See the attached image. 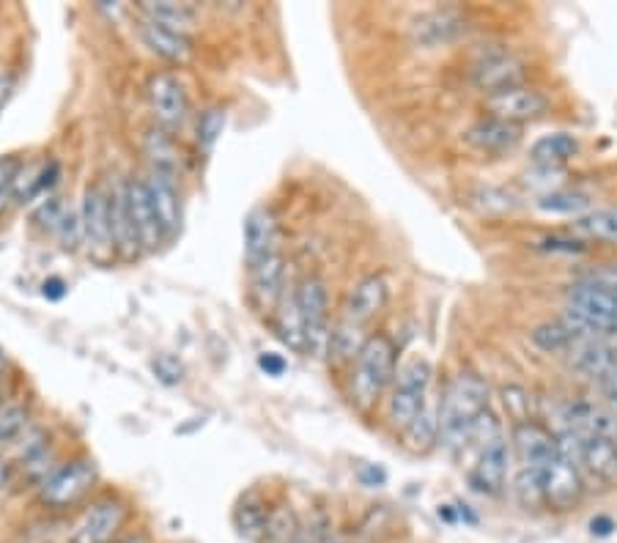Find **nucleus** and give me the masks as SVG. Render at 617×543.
<instances>
[{"label":"nucleus","mask_w":617,"mask_h":543,"mask_svg":"<svg viewBox=\"0 0 617 543\" xmlns=\"http://www.w3.org/2000/svg\"><path fill=\"white\" fill-rule=\"evenodd\" d=\"M151 371L157 373V379L165 384H179L184 379V365L173 354H157L151 360Z\"/></svg>","instance_id":"ea45409f"},{"label":"nucleus","mask_w":617,"mask_h":543,"mask_svg":"<svg viewBox=\"0 0 617 543\" xmlns=\"http://www.w3.org/2000/svg\"><path fill=\"white\" fill-rule=\"evenodd\" d=\"M395 373H398L395 343L382 332L368 335L360 354L354 357L352 382H349V395L354 404L360 409H371L382 398L384 390L395 382Z\"/></svg>","instance_id":"f03ea898"},{"label":"nucleus","mask_w":617,"mask_h":543,"mask_svg":"<svg viewBox=\"0 0 617 543\" xmlns=\"http://www.w3.org/2000/svg\"><path fill=\"white\" fill-rule=\"evenodd\" d=\"M250 288L256 305L266 313H275L280 299L286 294V261L283 253H272L264 261H258L250 267Z\"/></svg>","instance_id":"4468645a"},{"label":"nucleus","mask_w":617,"mask_h":543,"mask_svg":"<svg viewBox=\"0 0 617 543\" xmlns=\"http://www.w3.org/2000/svg\"><path fill=\"white\" fill-rule=\"evenodd\" d=\"M140 39L146 42L151 53L160 55L165 61L184 64V61L190 58V36H187V33L162 28V25L146 20V17L140 22Z\"/></svg>","instance_id":"4be33fe9"},{"label":"nucleus","mask_w":617,"mask_h":543,"mask_svg":"<svg viewBox=\"0 0 617 543\" xmlns=\"http://www.w3.org/2000/svg\"><path fill=\"white\" fill-rule=\"evenodd\" d=\"M297 308L305 332V349L313 354L330 352V305H327V286L316 275L305 277L297 286Z\"/></svg>","instance_id":"423d86ee"},{"label":"nucleus","mask_w":617,"mask_h":543,"mask_svg":"<svg viewBox=\"0 0 617 543\" xmlns=\"http://www.w3.org/2000/svg\"><path fill=\"white\" fill-rule=\"evenodd\" d=\"M110 220H113V242H116V253L124 258H135L140 253L138 234L135 225L129 217L127 195H124V184H118L116 190L110 192Z\"/></svg>","instance_id":"393cba45"},{"label":"nucleus","mask_w":617,"mask_h":543,"mask_svg":"<svg viewBox=\"0 0 617 543\" xmlns=\"http://www.w3.org/2000/svg\"><path fill=\"white\" fill-rule=\"evenodd\" d=\"M469 206L478 209L480 214H505L511 212L516 203H513V198L505 190H497V187H478V190L472 192V198H469Z\"/></svg>","instance_id":"f704fd0d"},{"label":"nucleus","mask_w":617,"mask_h":543,"mask_svg":"<svg viewBox=\"0 0 617 543\" xmlns=\"http://www.w3.org/2000/svg\"><path fill=\"white\" fill-rule=\"evenodd\" d=\"M489 412V384L475 371H461L450 379L439 398V442L461 448L480 415Z\"/></svg>","instance_id":"f257e3e1"},{"label":"nucleus","mask_w":617,"mask_h":543,"mask_svg":"<svg viewBox=\"0 0 617 543\" xmlns=\"http://www.w3.org/2000/svg\"><path fill=\"white\" fill-rule=\"evenodd\" d=\"M327 530H321L316 524H299L297 535H294V543H321Z\"/></svg>","instance_id":"a18cd8bd"},{"label":"nucleus","mask_w":617,"mask_h":543,"mask_svg":"<svg viewBox=\"0 0 617 543\" xmlns=\"http://www.w3.org/2000/svg\"><path fill=\"white\" fill-rule=\"evenodd\" d=\"M585 494V480L579 472V456L574 450L557 445V456L541 467V497L543 505L554 511H568Z\"/></svg>","instance_id":"20e7f679"},{"label":"nucleus","mask_w":617,"mask_h":543,"mask_svg":"<svg viewBox=\"0 0 617 543\" xmlns=\"http://www.w3.org/2000/svg\"><path fill=\"white\" fill-rule=\"evenodd\" d=\"M568 362H571L574 371L596 382L612 365H617V352L607 343L593 341V338H579L568 352Z\"/></svg>","instance_id":"412c9836"},{"label":"nucleus","mask_w":617,"mask_h":543,"mask_svg":"<svg viewBox=\"0 0 617 543\" xmlns=\"http://www.w3.org/2000/svg\"><path fill=\"white\" fill-rule=\"evenodd\" d=\"M25 426H28V412L25 409H20V406L0 409V442L3 439H14Z\"/></svg>","instance_id":"4c0bfd02"},{"label":"nucleus","mask_w":617,"mask_h":543,"mask_svg":"<svg viewBox=\"0 0 617 543\" xmlns=\"http://www.w3.org/2000/svg\"><path fill=\"white\" fill-rule=\"evenodd\" d=\"M94 483V461L75 458V461H69L64 467L53 469L50 475H44L42 486H39V500H42L47 508H53V511H64V508H72V505L83 500Z\"/></svg>","instance_id":"0eeeda50"},{"label":"nucleus","mask_w":617,"mask_h":543,"mask_svg":"<svg viewBox=\"0 0 617 543\" xmlns=\"http://www.w3.org/2000/svg\"><path fill=\"white\" fill-rule=\"evenodd\" d=\"M579 239L587 242H609L617 245V206H607V209H590L582 217H576L571 223Z\"/></svg>","instance_id":"bb28decb"},{"label":"nucleus","mask_w":617,"mask_h":543,"mask_svg":"<svg viewBox=\"0 0 617 543\" xmlns=\"http://www.w3.org/2000/svg\"><path fill=\"white\" fill-rule=\"evenodd\" d=\"M80 231H83V245H86L88 256L99 264H107L116 253V242H113V220H110V192L99 184L83 192Z\"/></svg>","instance_id":"39448f33"},{"label":"nucleus","mask_w":617,"mask_h":543,"mask_svg":"<svg viewBox=\"0 0 617 543\" xmlns=\"http://www.w3.org/2000/svg\"><path fill=\"white\" fill-rule=\"evenodd\" d=\"M590 527H593V533L596 535H609L612 530H615V522L607 519V516H596V519L590 522Z\"/></svg>","instance_id":"de8ad7c7"},{"label":"nucleus","mask_w":617,"mask_h":543,"mask_svg":"<svg viewBox=\"0 0 617 543\" xmlns=\"http://www.w3.org/2000/svg\"><path fill=\"white\" fill-rule=\"evenodd\" d=\"M146 154L151 160V171L176 173V146L165 132H149L146 138Z\"/></svg>","instance_id":"473e14b6"},{"label":"nucleus","mask_w":617,"mask_h":543,"mask_svg":"<svg viewBox=\"0 0 617 543\" xmlns=\"http://www.w3.org/2000/svg\"><path fill=\"white\" fill-rule=\"evenodd\" d=\"M464 140L475 151H483V154H505V151H513L522 140V127L519 124H511V121H502V118H483L478 124L464 132Z\"/></svg>","instance_id":"a211bd4d"},{"label":"nucleus","mask_w":617,"mask_h":543,"mask_svg":"<svg viewBox=\"0 0 617 543\" xmlns=\"http://www.w3.org/2000/svg\"><path fill=\"white\" fill-rule=\"evenodd\" d=\"M321 543H341V538H335V535H332V533H324Z\"/></svg>","instance_id":"8fccbe9b"},{"label":"nucleus","mask_w":617,"mask_h":543,"mask_svg":"<svg viewBox=\"0 0 617 543\" xmlns=\"http://www.w3.org/2000/svg\"><path fill=\"white\" fill-rule=\"evenodd\" d=\"M464 31H467V20L458 11L437 9L412 22V42L420 47H442L456 42Z\"/></svg>","instance_id":"f3484780"},{"label":"nucleus","mask_w":617,"mask_h":543,"mask_svg":"<svg viewBox=\"0 0 617 543\" xmlns=\"http://www.w3.org/2000/svg\"><path fill=\"white\" fill-rule=\"evenodd\" d=\"M127 522V505L116 497H99L77 522L75 533L66 543H116Z\"/></svg>","instance_id":"6e6552de"},{"label":"nucleus","mask_w":617,"mask_h":543,"mask_svg":"<svg viewBox=\"0 0 617 543\" xmlns=\"http://www.w3.org/2000/svg\"><path fill=\"white\" fill-rule=\"evenodd\" d=\"M472 80L480 91L486 94H497L505 88L522 86L524 80V64L513 53H508L505 47H494V50H483L475 61L472 69Z\"/></svg>","instance_id":"9d476101"},{"label":"nucleus","mask_w":617,"mask_h":543,"mask_svg":"<svg viewBox=\"0 0 617 543\" xmlns=\"http://www.w3.org/2000/svg\"><path fill=\"white\" fill-rule=\"evenodd\" d=\"M258 368L266 373V376H283L286 373V360L280 354L264 352L258 357Z\"/></svg>","instance_id":"37998d69"},{"label":"nucleus","mask_w":617,"mask_h":543,"mask_svg":"<svg viewBox=\"0 0 617 543\" xmlns=\"http://www.w3.org/2000/svg\"><path fill=\"white\" fill-rule=\"evenodd\" d=\"M431 376H434L431 362L423 360V357H415V360H409L406 365L398 368L393 393H390V401H387V420L393 423V428L404 431L426 409Z\"/></svg>","instance_id":"7ed1b4c3"},{"label":"nucleus","mask_w":617,"mask_h":543,"mask_svg":"<svg viewBox=\"0 0 617 543\" xmlns=\"http://www.w3.org/2000/svg\"><path fill=\"white\" fill-rule=\"evenodd\" d=\"M9 478H11V464L6 458H0V489L9 483Z\"/></svg>","instance_id":"09e8293b"},{"label":"nucleus","mask_w":617,"mask_h":543,"mask_svg":"<svg viewBox=\"0 0 617 543\" xmlns=\"http://www.w3.org/2000/svg\"><path fill=\"white\" fill-rule=\"evenodd\" d=\"M587 206H590V201H587L585 192H574V190H552L546 192L541 201H538V209H541V212L574 214V220L587 212Z\"/></svg>","instance_id":"2f4dec72"},{"label":"nucleus","mask_w":617,"mask_h":543,"mask_svg":"<svg viewBox=\"0 0 617 543\" xmlns=\"http://www.w3.org/2000/svg\"><path fill=\"white\" fill-rule=\"evenodd\" d=\"M508 469H511V448L502 437L491 439L489 445H483L478 453V461L469 472V483L472 489L480 494L497 497L505 483H508Z\"/></svg>","instance_id":"f8f14e48"},{"label":"nucleus","mask_w":617,"mask_h":543,"mask_svg":"<svg viewBox=\"0 0 617 543\" xmlns=\"http://www.w3.org/2000/svg\"><path fill=\"white\" fill-rule=\"evenodd\" d=\"M511 437H513V448H516V453L522 458L524 467L541 469L557 456V437H554L549 428H543L541 423H535V420L516 423Z\"/></svg>","instance_id":"dca6fc26"},{"label":"nucleus","mask_w":617,"mask_h":543,"mask_svg":"<svg viewBox=\"0 0 617 543\" xmlns=\"http://www.w3.org/2000/svg\"><path fill=\"white\" fill-rule=\"evenodd\" d=\"M387 297H390V291H387V283H384L382 275L362 277L360 283L354 286L352 297L346 302V308H343L341 321L365 330V324L382 313L384 305H387Z\"/></svg>","instance_id":"2eb2a0df"},{"label":"nucleus","mask_w":617,"mask_h":543,"mask_svg":"<svg viewBox=\"0 0 617 543\" xmlns=\"http://www.w3.org/2000/svg\"><path fill=\"white\" fill-rule=\"evenodd\" d=\"M269 513L272 508H266V500L258 494V491H250L245 494L239 505L234 508V527L236 533L242 535L245 541H264L266 524H269Z\"/></svg>","instance_id":"b1692460"},{"label":"nucleus","mask_w":617,"mask_h":543,"mask_svg":"<svg viewBox=\"0 0 617 543\" xmlns=\"http://www.w3.org/2000/svg\"><path fill=\"white\" fill-rule=\"evenodd\" d=\"M491 116L502 118V121H511V124H519L522 127L524 121H535L546 113V96L541 91H535L530 86H513L505 88V91H497L486 99Z\"/></svg>","instance_id":"ddd939ff"},{"label":"nucleus","mask_w":617,"mask_h":543,"mask_svg":"<svg viewBox=\"0 0 617 543\" xmlns=\"http://www.w3.org/2000/svg\"><path fill=\"white\" fill-rule=\"evenodd\" d=\"M404 434V445L412 453H428L439 442V404H428L420 415L412 420V426L401 431Z\"/></svg>","instance_id":"c85d7f7f"},{"label":"nucleus","mask_w":617,"mask_h":543,"mask_svg":"<svg viewBox=\"0 0 617 543\" xmlns=\"http://www.w3.org/2000/svg\"><path fill=\"white\" fill-rule=\"evenodd\" d=\"M513 489H516V497H519V502H522L524 508H532V505L543 502V497H541V469L522 467V472L516 475V483H513Z\"/></svg>","instance_id":"c9c22d12"},{"label":"nucleus","mask_w":617,"mask_h":543,"mask_svg":"<svg viewBox=\"0 0 617 543\" xmlns=\"http://www.w3.org/2000/svg\"><path fill=\"white\" fill-rule=\"evenodd\" d=\"M598 390H601V395L607 398L609 404H617V365H612L601 379H596Z\"/></svg>","instance_id":"c03bdc74"},{"label":"nucleus","mask_w":617,"mask_h":543,"mask_svg":"<svg viewBox=\"0 0 617 543\" xmlns=\"http://www.w3.org/2000/svg\"><path fill=\"white\" fill-rule=\"evenodd\" d=\"M116 543H118V541H116Z\"/></svg>","instance_id":"603ef678"},{"label":"nucleus","mask_w":617,"mask_h":543,"mask_svg":"<svg viewBox=\"0 0 617 543\" xmlns=\"http://www.w3.org/2000/svg\"><path fill=\"white\" fill-rule=\"evenodd\" d=\"M140 14L146 20L157 22L162 28H171V31L187 33L190 25L195 22V9L187 3H171V0H157V3H140Z\"/></svg>","instance_id":"cd10ccee"},{"label":"nucleus","mask_w":617,"mask_h":543,"mask_svg":"<svg viewBox=\"0 0 617 543\" xmlns=\"http://www.w3.org/2000/svg\"><path fill=\"white\" fill-rule=\"evenodd\" d=\"M576 154H579V140L568 132H554L532 143L530 160L535 168H560L568 160H574Z\"/></svg>","instance_id":"a878e982"},{"label":"nucleus","mask_w":617,"mask_h":543,"mask_svg":"<svg viewBox=\"0 0 617 543\" xmlns=\"http://www.w3.org/2000/svg\"><path fill=\"white\" fill-rule=\"evenodd\" d=\"M530 338H532V343L541 349V352H549V354H560V352L568 354L571 352V346L579 341V335L568 327V321L565 319L543 321V324H538V327L532 330Z\"/></svg>","instance_id":"c756f323"},{"label":"nucleus","mask_w":617,"mask_h":543,"mask_svg":"<svg viewBox=\"0 0 617 543\" xmlns=\"http://www.w3.org/2000/svg\"><path fill=\"white\" fill-rule=\"evenodd\" d=\"M17 179H20V162L14 157H0V212L11 198V192L17 190Z\"/></svg>","instance_id":"58836bf2"},{"label":"nucleus","mask_w":617,"mask_h":543,"mask_svg":"<svg viewBox=\"0 0 617 543\" xmlns=\"http://www.w3.org/2000/svg\"><path fill=\"white\" fill-rule=\"evenodd\" d=\"M225 129V110L223 107H209L203 110L198 118V127H195V140L203 151H212L214 143L220 140Z\"/></svg>","instance_id":"72a5a7b5"},{"label":"nucleus","mask_w":617,"mask_h":543,"mask_svg":"<svg viewBox=\"0 0 617 543\" xmlns=\"http://www.w3.org/2000/svg\"><path fill=\"white\" fill-rule=\"evenodd\" d=\"M0 368H3V354H0Z\"/></svg>","instance_id":"3c124183"},{"label":"nucleus","mask_w":617,"mask_h":543,"mask_svg":"<svg viewBox=\"0 0 617 543\" xmlns=\"http://www.w3.org/2000/svg\"><path fill=\"white\" fill-rule=\"evenodd\" d=\"M280 236H277V220L275 214L269 212L266 206L253 209L245 220V258L247 267H253L258 261H264L272 253H280Z\"/></svg>","instance_id":"6ab92c4d"},{"label":"nucleus","mask_w":617,"mask_h":543,"mask_svg":"<svg viewBox=\"0 0 617 543\" xmlns=\"http://www.w3.org/2000/svg\"><path fill=\"white\" fill-rule=\"evenodd\" d=\"M502 404H505V412L516 423H527L530 420V395L519 384H508L502 387Z\"/></svg>","instance_id":"e433bc0d"},{"label":"nucleus","mask_w":617,"mask_h":543,"mask_svg":"<svg viewBox=\"0 0 617 543\" xmlns=\"http://www.w3.org/2000/svg\"><path fill=\"white\" fill-rule=\"evenodd\" d=\"M42 294L47 299H61L66 294V283L64 280H58V277H50V280H44Z\"/></svg>","instance_id":"49530a36"},{"label":"nucleus","mask_w":617,"mask_h":543,"mask_svg":"<svg viewBox=\"0 0 617 543\" xmlns=\"http://www.w3.org/2000/svg\"><path fill=\"white\" fill-rule=\"evenodd\" d=\"M579 464L601 480L617 475V439L579 437Z\"/></svg>","instance_id":"5701e85b"},{"label":"nucleus","mask_w":617,"mask_h":543,"mask_svg":"<svg viewBox=\"0 0 617 543\" xmlns=\"http://www.w3.org/2000/svg\"><path fill=\"white\" fill-rule=\"evenodd\" d=\"M176 176L173 173L151 171L149 179H146V187H149L151 203L157 209V217H160L162 231L168 239L179 234L181 228V198L179 190H176Z\"/></svg>","instance_id":"aec40b11"},{"label":"nucleus","mask_w":617,"mask_h":543,"mask_svg":"<svg viewBox=\"0 0 617 543\" xmlns=\"http://www.w3.org/2000/svg\"><path fill=\"white\" fill-rule=\"evenodd\" d=\"M124 195H127V209L129 217H132V225H135V234H138L140 250H143V253H154L168 236L162 231V223L160 217H157L154 203H151L146 181L143 179L124 181Z\"/></svg>","instance_id":"1a4fd4ad"},{"label":"nucleus","mask_w":617,"mask_h":543,"mask_svg":"<svg viewBox=\"0 0 617 543\" xmlns=\"http://www.w3.org/2000/svg\"><path fill=\"white\" fill-rule=\"evenodd\" d=\"M149 102L154 116L165 129H176L187 121L190 99L184 83L173 72H160L149 80Z\"/></svg>","instance_id":"9b49d317"},{"label":"nucleus","mask_w":617,"mask_h":543,"mask_svg":"<svg viewBox=\"0 0 617 543\" xmlns=\"http://www.w3.org/2000/svg\"><path fill=\"white\" fill-rule=\"evenodd\" d=\"M541 250H546V253H582L585 247H582V242L579 239H560V236H552V239H543Z\"/></svg>","instance_id":"79ce46f5"},{"label":"nucleus","mask_w":617,"mask_h":543,"mask_svg":"<svg viewBox=\"0 0 617 543\" xmlns=\"http://www.w3.org/2000/svg\"><path fill=\"white\" fill-rule=\"evenodd\" d=\"M582 280H587V283H593V286L604 288V291H609L612 297H617V267H598L593 269V272H587Z\"/></svg>","instance_id":"a19ab883"},{"label":"nucleus","mask_w":617,"mask_h":543,"mask_svg":"<svg viewBox=\"0 0 617 543\" xmlns=\"http://www.w3.org/2000/svg\"><path fill=\"white\" fill-rule=\"evenodd\" d=\"M275 313H277V332H280V338H283L288 346H294V349H305V332H302V319H299L297 294L288 297L286 291Z\"/></svg>","instance_id":"7c9ffc66"}]
</instances>
